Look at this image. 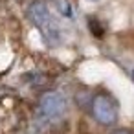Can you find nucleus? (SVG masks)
<instances>
[{
  "label": "nucleus",
  "mask_w": 134,
  "mask_h": 134,
  "mask_svg": "<svg viewBox=\"0 0 134 134\" xmlns=\"http://www.w3.org/2000/svg\"><path fill=\"white\" fill-rule=\"evenodd\" d=\"M28 19L30 22L41 31L44 42L48 46H57L61 42V28L55 22V19L52 17L48 6L42 2V0H33V2L28 6Z\"/></svg>",
  "instance_id": "f257e3e1"
},
{
  "label": "nucleus",
  "mask_w": 134,
  "mask_h": 134,
  "mask_svg": "<svg viewBox=\"0 0 134 134\" xmlns=\"http://www.w3.org/2000/svg\"><path fill=\"white\" fill-rule=\"evenodd\" d=\"M90 114L99 125L114 127L118 123V118H119L118 101L107 92H97L90 99Z\"/></svg>",
  "instance_id": "f03ea898"
},
{
  "label": "nucleus",
  "mask_w": 134,
  "mask_h": 134,
  "mask_svg": "<svg viewBox=\"0 0 134 134\" xmlns=\"http://www.w3.org/2000/svg\"><path fill=\"white\" fill-rule=\"evenodd\" d=\"M66 112V99L59 92H44L37 103V114L46 123H57Z\"/></svg>",
  "instance_id": "7ed1b4c3"
},
{
  "label": "nucleus",
  "mask_w": 134,
  "mask_h": 134,
  "mask_svg": "<svg viewBox=\"0 0 134 134\" xmlns=\"http://www.w3.org/2000/svg\"><path fill=\"white\" fill-rule=\"evenodd\" d=\"M55 6H57V9L63 17H68V19L72 17V4L68 0H55Z\"/></svg>",
  "instance_id": "20e7f679"
},
{
  "label": "nucleus",
  "mask_w": 134,
  "mask_h": 134,
  "mask_svg": "<svg viewBox=\"0 0 134 134\" xmlns=\"http://www.w3.org/2000/svg\"><path fill=\"white\" fill-rule=\"evenodd\" d=\"M88 26H90V31H94L96 37H101V35H103V30H101V26L97 24V19H96V17H90Z\"/></svg>",
  "instance_id": "39448f33"
},
{
  "label": "nucleus",
  "mask_w": 134,
  "mask_h": 134,
  "mask_svg": "<svg viewBox=\"0 0 134 134\" xmlns=\"http://www.w3.org/2000/svg\"><path fill=\"white\" fill-rule=\"evenodd\" d=\"M110 134H134V132L129 130V129H118V130H114V132H110Z\"/></svg>",
  "instance_id": "423d86ee"
},
{
  "label": "nucleus",
  "mask_w": 134,
  "mask_h": 134,
  "mask_svg": "<svg viewBox=\"0 0 134 134\" xmlns=\"http://www.w3.org/2000/svg\"><path fill=\"white\" fill-rule=\"evenodd\" d=\"M130 75H132V81H134V70H132V74H130Z\"/></svg>",
  "instance_id": "0eeeda50"
},
{
  "label": "nucleus",
  "mask_w": 134,
  "mask_h": 134,
  "mask_svg": "<svg viewBox=\"0 0 134 134\" xmlns=\"http://www.w3.org/2000/svg\"><path fill=\"white\" fill-rule=\"evenodd\" d=\"M90 2H97V0H90Z\"/></svg>",
  "instance_id": "6e6552de"
}]
</instances>
